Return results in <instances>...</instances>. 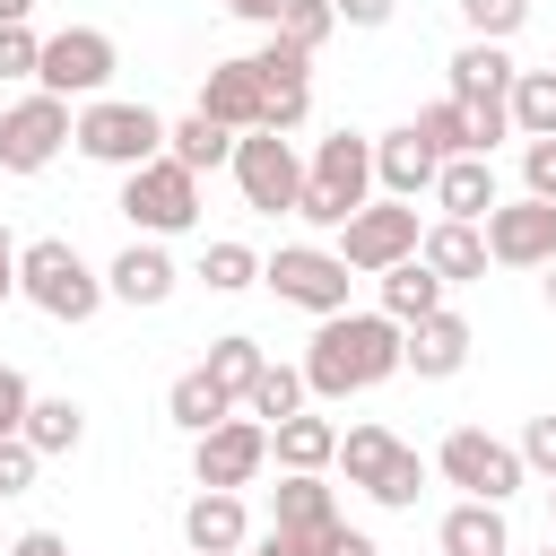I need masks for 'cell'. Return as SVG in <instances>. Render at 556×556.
<instances>
[{"instance_id":"1","label":"cell","mask_w":556,"mask_h":556,"mask_svg":"<svg viewBox=\"0 0 556 556\" xmlns=\"http://www.w3.org/2000/svg\"><path fill=\"white\" fill-rule=\"evenodd\" d=\"M400 374V321L382 313H330L304 348V391L313 400H348V391H374Z\"/></svg>"},{"instance_id":"2","label":"cell","mask_w":556,"mask_h":556,"mask_svg":"<svg viewBox=\"0 0 556 556\" xmlns=\"http://www.w3.org/2000/svg\"><path fill=\"white\" fill-rule=\"evenodd\" d=\"M365 191H374V139H356V130H330V139L313 148V174H304V191H295V217L339 235V226L365 208Z\"/></svg>"},{"instance_id":"3","label":"cell","mask_w":556,"mask_h":556,"mask_svg":"<svg viewBox=\"0 0 556 556\" xmlns=\"http://www.w3.org/2000/svg\"><path fill=\"white\" fill-rule=\"evenodd\" d=\"M17 295H26L35 313H52V321H96L104 278L78 261L70 235H43V243H17Z\"/></svg>"},{"instance_id":"4","label":"cell","mask_w":556,"mask_h":556,"mask_svg":"<svg viewBox=\"0 0 556 556\" xmlns=\"http://www.w3.org/2000/svg\"><path fill=\"white\" fill-rule=\"evenodd\" d=\"M504 96H513V52H504V43H460V52H452V104H460L478 156H495V139L513 130Z\"/></svg>"},{"instance_id":"5","label":"cell","mask_w":556,"mask_h":556,"mask_svg":"<svg viewBox=\"0 0 556 556\" xmlns=\"http://www.w3.org/2000/svg\"><path fill=\"white\" fill-rule=\"evenodd\" d=\"M70 139L96 156V165H148V156H165V122L148 113V104H122V96H96V104H78L70 113Z\"/></svg>"},{"instance_id":"6","label":"cell","mask_w":556,"mask_h":556,"mask_svg":"<svg viewBox=\"0 0 556 556\" xmlns=\"http://www.w3.org/2000/svg\"><path fill=\"white\" fill-rule=\"evenodd\" d=\"M122 217L156 243V235H191L200 226V174H182L174 156H148L122 174Z\"/></svg>"},{"instance_id":"7","label":"cell","mask_w":556,"mask_h":556,"mask_svg":"<svg viewBox=\"0 0 556 556\" xmlns=\"http://www.w3.org/2000/svg\"><path fill=\"white\" fill-rule=\"evenodd\" d=\"M113 70H122V52H113V35H104V26H61V35H43L35 87H43V96H61V104H70V96H87V104H96Z\"/></svg>"},{"instance_id":"8","label":"cell","mask_w":556,"mask_h":556,"mask_svg":"<svg viewBox=\"0 0 556 556\" xmlns=\"http://www.w3.org/2000/svg\"><path fill=\"white\" fill-rule=\"evenodd\" d=\"M417 208L408 200H365L348 226H339V261L348 269H365V278H382V269H400V261H417Z\"/></svg>"},{"instance_id":"9","label":"cell","mask_w":556,"mask_h":556,"mask_svg":"<svg viewBox=\"0 0 556 556\" xmlns=\"http://www.w3.org/2000/svg\"><path fill=\"white\" fill-rule=\"evenodd\" d=\"M434 469H443L469 504H504V495L521 486V452H513V443H495L486 426H452V434H443V452H434Z\"/></svg>"},{"instance_id":"10","label":"cell","mask_w":556,"mask_h":556,"mask_svg":"<svg viewBox=\"0 0 556 556\" xmlns=\"http://www.w3.org/2000/svg\"><path fill=\"white\" fill-rule=\"evenodd\" d=\"M235 191H243V208H261V217H295V191H304V165H295V148L278 139V130H243L235 139Z\"/></svg>"},{"instance_id":"11","label":"cell","mask_w":556,"mask_h":556,"mask_svg":"<svg viewBox=\"0 0 556 556\" xmlns=\"http://www.w3.org/2000/svg\"><path fill=\"white\" fill-rule=\"evenodd\" d=\"M261 278H269L287 304H304L313 321L348 313V261H339V252H321V243H278V252L261 261Z\"/></svg>"},{"instance_id":"12","label":"cell","mask_w":556,"mask_h":556,"mask_svg":"<svg viewBox=\"0 0 556 556\" xmlns=\"http://www.w3.org/2000/svg\"><path fill=\"white\" fill-rule=\"evenodd\" d=\"M478 235H486V261H504V269H547L556 261V200H495L486 217H478Z\"/></svg>"},{"instance_id":"13","label":"cell","mask_w":556,"mask_h":556,"mask_svg":"<svg viewBox=\"0 0 556 556\" xmlns=\"http://www.w3.org/2000/svg\"><path fill=\"white\" fill-rule=\"evenodd\" d=\"M61 148H70V104H61V96L35 87L26 104L0 113V174H43Z\"/></svg>"},{"instance_id":"14","label":"cell","mask_w":556,"mask_h":556,"mask_svg":"<svg viewBox=\"0 0 556 556\" xmlns=\"http://www.w3.org/2000/svg\"><path fill=\"white\" fill-rule=\"evenodd\" d=\"M200 452H191V469H200V486H217V495H243L252 478H261V460H269V426L261 417H226V426H208V434H191Z\"/></svg>"},{"instance_id":"15","label":"cell","mask_w":556,"mask_h":556,"mask_svg":"<svg viewBox=\"0 0 556 556\" xmlns=\"http://www.w3.org/2000/svg\"><path fill=\"white\" fill-rule=\"evenodd\" d=\"M200 113L217 122V130H269V104H261V78H252V61H217L208 78H200Z\"/></svg>"},{"instance_id":"16","label":"cell","mask_w":556,"mask_h":556,"mask_svg":"<svg viewBox=\"0 0 556 556\" xmlns=\"http://www.w3.org/2000/svg\"><path fill=\"white\" fill-rule=\"evenodd\" d=\"M400 365H408L417 382L460 374V365H469V321H460V313H426V321H408V330H400Z\"/></svg>"},{"instance_id":"17","label":"cell","mask_w":556,"mask_h":556,"mask_svg":"<svg viewBox=\"0 0 556 556\" xmlns=\"http://www.w3.org/2000/svg\"><path fill=\"white\" fill-rule=\"evenodd\" d=\"M434 174H443V156L417 139V122H400V130H382V139H374V182H382L391 200H417V191H434Z\"/></svg>"},{"instance_id":"18","label":"cell","mask_w":556,"mask_h":556,"mask_svg":"<svg viewBox=\"0 0 556 556\" xmlns=\"http://www.w3.org/2000/svg\"><path fill=\"white\" fill-rule=\"evenodd\" d=\"M182 539H191V556H235V547L252 539V521H243V495H217V486H200V495L182 504Z\"/></svg>"},{"instance_id":"19","label":"cell","mask_w":556,"mask_h":556,"mask_svg":"<svg viewBox=\"0 0 556 556\" xmlns=\"http://www.w3.org/2000/svg\"><path fill=\"white\" fill-rule=\"evenodd\" d=\"M495 200H504V191H495V165H486V156H443V174H434V208H443L452 226H478Z\"/></svg>"},{"instance_id":"20","label":"cell","mask_w":556,"mask_h":556,"mask_svg":"<svg viewBox=\"0 0 556 556\" xmlns=\"http://www.w3.org/2000/svg\"><path fill=\"white\" fill-rule=\"evenodd\" d=\"M417 261H426L443 287H469V278H486V235H478V226H452V217H434V226L417 235Z\"/></svg>"},{"instance_id":"21","label":"cell","mask_w":556,"mask_h":556,"mask_svg":"<svg viewBox=\"0 0 556 556\" xmlns=\"http://www.w3.org/2000/svg\"><path fill=\"white\" fill-rule=\"evenodd\" d=\"M269 452H278V469H287V478H321V469L339 460V426H330V417H313V408H295L287 426H269Z\"/></svg>"},{"instance_id":"22","label":"cell","mask_w":556,"mask_h":556,"mask_svg":"<svg viewBox=\"0 0 556 556\" xmlns=\"http://www.w3.org/2000/svg\"><path fill=\"white\" fill-rule=\"evenodd\" d=\"M269 530H295V539H313V547L330 556V539H339L348 521H339V504H330L321 478H278V521H269Z\"/></svg>"},{"instance_id":"23","label":"cell","mask_w":556,"mask_h":556,"mask_svg":"<svg viewBox=\"0 0 556 556\" xmlns=\"http://www.w3.org/2000/svg\"><path fill=\"white\" fill-rule=\"evenodd\" d=\"M174 261H165V243H130V252H113V269H104V295H122V304H165L174 295Z\"/></svg>"},{"instance_id":"24","label":"cell","mask_w":556,"mask_h":556,"mask_svg":"<svg viewBox=\"0 0 556 556\" xmlns=\"http://www.w3.org/2000/svg\"><path fill=\"white\" fill-rule=\"evenodd\" d=\"M78 434H87V408H78L70 391L35 400V408H26V426H17V443H26L35 460H52V452H78Z\"/></svg>"},{"instance_id":"25","label":"cell","mask_w":556,"mask_h":556,"mask_svg":"<svg viewBox=\"0 0 556 556\" xmlns=\"http://www.w3.org/2000/svg\"><path fill=\"white\" fill-rule=\"evenodd\" d=\"M426 313H443V278L426 269V261H400V269H382V321H426Z\"/></svg>"},{"instance_id":"26","label":"cell","mask_w":556,"mask_h":556,"mask_svg":"<svg viewBox=\"0 0 556 556\" xmlns=\"http://www.w3.org/2000/svg\"><path fill=\"white\" fill-rule=\"evenodd\" d=\"M443 556H513L504 504H452L443 513Z\"/></svg>"},{"instance_id":"27","label":"cell","mask_w":556,"mask_h":556,"mask_svg":"<svg viewBox=\"0 0 556 556\" xmlns=\"http://www.w3.org/2000/svg\"><path fill=\"white\" fill-rule=\"evenodd\" d=\"M165 156H174L182 174H208V165H226V156H235V130H217L208 113H182V122L165 130Z\"/></svg>"},{"instance_id":"28","label":"cell","mask_w":556,"mask_h":556,"mask_svg":"<svg viewBox=\"0 0 556 556\" xmlns=\"http://www.w3.org/2000/svg\"><path fill=\"white\" fill-rule=\"evenodd\" d=\"M165 417H174L182 434H208V426H226V417H235V400H226V391H217V382H208V374L191 365V374H182V382L165 391Z\"/></svg>"},{"instance_id":"29","label":"cell","mask_w":556,"mask_h":556,"mask_svg":"<svg viewBox=\"0 0 556 556\" xmlns=\"http://www.w3.org/2000/svg\"><path fill=\"white\" fill-rule=\"evenodd\" d=\"M391 460H400V434H391V426H348V434H339V469H348V486L374 495Z\"/></svg>"},{"instance_id":"30","label":"cell","mask_w":556,"mask_h":556,"mask_svg":"<svg viewBox=\"0 0 556 556\" xmlns=\"http://www.w3.org/2000/svg\"><path fill=\"white\" fill-rule=\"evenodd\" d=\"M504 113H513V130H521V139H556V70H513Z\"/></svg>"},{"instance_id":"31","label":"cell","mask_w":556,"mask_h":556,"mask_svg":"<svg viewBox=\"0 0 556 556\" xmlns=\"http://www.w3.org/2000/svg\"><path fill=\"white\" fill-rule=\"evenodd\" d=\"M261 365H269V356H261V339H243V330H235V339H217V348H208V365H200V374L243 408V391L261 382Z\"/></svg>"},{"instance_id":"32","label":"cell","mask_w":556,"mask_h":556,"mask_svg":"<svg viewBox=\"0 0 556 556\" xmlns=\"http://www.w3.org/2000/svg\"><path fill=\"white\" fill-rule=\"evenodd\" d=\"M304 408V365H261V382L243 391V417H261V426H287Z\"/></svg>"},{"instance_id":"33","label":"cell","mask_w":556,"mask_h":556,"mask_svg":"<svg viewBox=\"0 0 556 556\" xmlns=\"http://www.w3.org/2000/svg\"><path fill=\"white\" fill-rule=\"evenodd\" d=\"M252 278H261V252H252V243H208V252H200V287H208V295H243Z\"/></svg>"},{"instance_id":"34","label":"cell","mask_w":556,"mask_h":556,"mask_svg":"<svg viewBox=\"0 0 556 556\" xmlns=\"http://www.w3.org/2000/svg\"><path fill=\"white\" fill-rule=\"evenodd\" d=\"M330 26H339V9H330V0H287L269 35H278V43H295V52H321V43H330Z\"/></svg>"},{"instance_id":"35","label":"cell","mask_w":556,"mask_h":556,"mask_svg":"<svg viewBox=\"0 0 556 556\" xmlns=\"http://www.w3.org/2000/svg\"><path fill=\"white\" fill-rule=\"evenodd\" d=\"M417 139H426L434 156H478V148H469V122H460V104H452V96L417 113Z\"/></svg>"},{"instance_id":"36","label":"cell","mask_w":556,"mask_h":556,"mask_svg":"<svg viewBox=\"0 0 556 556\" xmlns=\"http://www.w3.org/2000/svg\"><path fill=\"white\" fill-rule=\"evenodd\" d=\"M460 17H469V43H504L530 17V0H460Z\"/></svg>"},{"instance_id":"37","label":"cell","mask_w":556,"mask_h":556,"mask_svg":"<svg viewBox=\"0 0 556 556\" xmlns=\"http://www.w3.org/2000/svg\"><path fill=\"white\" fill-rule=\"evenodd\" d=\"M417 486H426V460H417V452L400 443V460L382 469V486H374V504H382V513H408V504H417Z\"/></svg>"},{"instance_id":"38","label":"cell","mask_w":556,"mask_h":556,"mask_svg":"<svg viewBox=\"0 0 556 556\" xmlns=\"http://www.w3.org/2000/svg\"><path fill=\"white\" fill-rule=\"evenodd\" d=\"M35 61H43V35L35 26H0V78H35Z\"/></svg>"},{"instance_id":"39","label":"cell","mask_w":556,"mask_h":556,"mask_svg":"<svg viewBox=\"0 0 556 556\" xmlns=\"http://www.w3.org/2000/svg\"><path fill=\"white\" fill-rule=\"evenodd\" d=\"M26 408H35V382H26L17 365H0V443L26 426Z\"/></svg>"},{"instance_id":"40","label":"cell","mask_w":556,"mask_h":556,"mask_svg":"<svg viewBox=\"0 0 556 556\" xmlns=\"http://www.w3.org/2000/svg\"><path fill=\"white\" fill-rule=\"evenodd\" d=\"M521 182H530V200H556V139L521 148Z\"/></svg>"},{"instance_id":"41","label":"cell","mask_w":556,"mask_h":556,"mask_svg":"<svg viewBox=\"0 0 556 556\" xmlns=\"http://www.w3.org/2000/svg\"><path fill=\"white\" fill-rule=\"evenodd\" d=\"M513 452H521V469H547V478H556V417H530Z\"/></svg>"},{"instance_id":"42","label":"cell","mask_w":556,"mask_h":556,"mask_svg":"<svg viewBox=\"0 0 556 556\" xmlns=\"http://www.w3.org/2000/svg\"><path fill=\"white\" fill-rule=\"evenodd\" d=\"M35 469H43V460L9 434V443H0V495H26V486H35Z\"/></svg>"},{"instance_id":"43","label":"cell","mask_w":556,"mask_h":556,"mask_svg":"<svg viewBox=\"0 0 556 556\" xmlns=\"http://www.w3.org/2000/svg\"><path fill=\"white\" fill-rule=\"evenodd\" d=\"M252 556H321V547H313V539H295V530H261V539H252Z\"/></svg>"},{"instance_id":"44","label":"cell","mask_w":556,"mask_h":556,"mask_svg":"<svg viewBox=\"0 0 556 556\" xmlns=\"http://www.w3.org/2000/svg\"><path fill=\"white\" fill-rule=\"evenodd\" d=\"M330 9H339V17H348V26H382V17H391V9H400V0H330Z\"/></svg>"},{"instance_id":"45","label":"cell","mask_w":556,"mask_h":556,"mask_svg":"<svg viewBox=\"0 0 556 556\" xmlns=\"http://www.w3.org/2000/svg\"><path fill=\"white\" fill-rule=\"evenodd\" d=\"M0 556H70V547H61V539H52V530H26V539H9V547H0Z\"/></svg>"},{"instance_id":"46","label":"cell","mask_w":556,"mask_h":556,"mask_svg":"<svg viewBox=\"0 0 556 556\" xmlns=\"http://www.w3.org/2000/svg\"><path fill=\"white\" fill-rule=\"evenodd\" d=\"M217 9H226V17H252V26H278L287 0H217Z\"/></svg>"},{"instance_id":"47","label":"cell","mask_w":556,"mask_h":556,"mask_svg":"<svg viewBox=\"0 0 556 556\" xmlns=\"http://www.w3.org/2000/svg\"><path fill=\"white\" fill-rule=\"evenodd\" d=\"M17 295V243H9V226H0V304Z\"/></svg>"},{"instance_id":"48","label":"cell","mask_w":556,"mask_h":556,"mask_svg":"<svg viewBox=\"0 0 556 556\" xmlns=\"http://www.w3.org/2000/svg\"><path fill=\"white\" fill-rule=\"evenodd\" d=\"M330 556H382V547H374L365 530H339V539H330Z\"/></svg>"},{"instance_id":"49","label":"cell","mask_w":556,"mask_h":556,"mask_svg":"<svg viewBox=\"0 0 556 556\" xmlns=\"http://www.w3.org/2000/svg\"><path fill=\"white\" fill-rule=\"evenodd\" d=\"M26 9H35V0H0V26H26Z\"/></svg>"},{"instance_id":"50","label":"cell","mask_w":556,"mask_h":556,"mask_svg":"<svg viewBox=\"0 0 556 556\" xmlns=\"http://www.w3.org/2000/svg\"><path fill=\"white\" fill-rule=\"evenodd\" d=\"M547 304H556V261H547Z\"/></svg>"},{"instance_id":"51","label":"cell","mask_w":556,"mask_h":556,"mask_svg":"<svg viewBox=\"0 0 556 556\" xmlns=\"http://www.w3.org/2000/svg\"><path fill=\"white\" fill-rule=\"evenodd\" d=\"M539 556H556V539H547V547H539Z\"/></svg>"},{"instance_id":"52","label":"cell","mask_w":556,"mask_h":556,"mask_svg":"<svg viewBox=\"0 0 556 556\" xmlns=\"http://www.w3.org/2000/svg\"><path fill=\"white\" fill-rule=\"evenodd\" d=\"M547 504H556V478H547Z\"/></svg>"}]
</instances>
